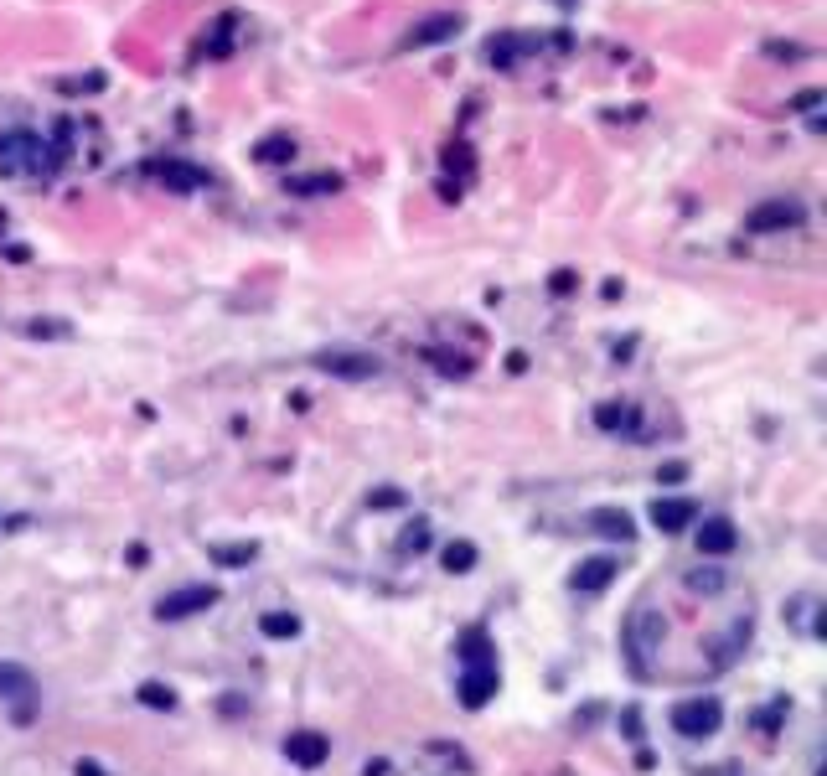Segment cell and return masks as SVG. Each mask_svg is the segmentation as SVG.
<instances>
[{
    "label": "cell",
    "instance_id": "cell-1",
    "mask_svg": "<svg viewBox=\"0 0 827 776\" xmlns=\"http://www.w3.org/2000/svg\"><path fill=\"white\" fill-rule=\"evenodd\" d=\"M47 156H52V145L42 135H32V130L0 135V171H6V176H37V171L52 166Z\"/></svg>",
    "mask_w": 827,
    "mask_h": 776
},
{
    "label": "cell",
    "instance_id": "cell-2",
    "mask_svg": "<svg viewBox=\"0 0 827 776\" xmlns=\"http://www.w3.org/2000/svg\"><path fill=\"white\" fill-rule=\"evenodd\" d=\"M719 725H724V704L714 694H693V699L672 704V730L683 740H709V735H719Z\"/></svg>",
    "mask_w": 827,
    "mask_h": 776
},
{
    "label": "cell",
    "instance_id": "cell-3",
    "mask_svg": "<svg viewBox=\"0 0 827 776\" xmlns=\"http://www.w3.org/2000/svg\"><path fill=\"white\" fill-rule=\"evenodd\" d=\"M802 223H807V207L796 197H771V202L750 207V218H745L750 233H786V228H802Z\"/></svg>",
    "mask_w": 827,
    "mask_h": 776
},
{
    "label": "cell",
    "instance_id": "cell-4",
    "mask_svg": "<svg viewBox=\"0 0 827 776\" xmlns=\"http://www.w3.org/2000/svg\"><path fill=\"white\" fill-rule=\"evenodd\" d=\"M207 606H218V585H181V590H166L156 601V616L161 621H187Z\"/></svg>",
    "mask_w": 827,
    "mask_h": 776
},
{
    "label": "cell",
    "instance_id": "cell-5",
    "mask_svg": "<svg viewBox=\"0 0 827 776\" xmlns=\"http://www.w3.org/2000/svg\"><path fill=\"white\" fill-rule=\"evenodd\" d=\"M662 632H667V626L652 611H631V621H626V652H631L636 673H647V652L662 642Z\"/></svg>",
    "mask_w": 827,
    "mask_h": 776
},
{
    "label": "cell",
    "instance_id": "cell-6",
    "mask_svg": "<svg viewBox=\"0 0 827 776\" xmlns=\"http://www.w3.org/2000/svg\"><path fill=\"white\" fill-rule=\"evenodd\" d=\"M497 683H502L497 658H486V663H461V704H466V709H481L486 699L497 694Z\"/></svg>",
    "mask_w": 827,
    "mask_h": 776
},
{
    "label": "cell",
    "instance_id": "cell-7",
    "mask_svg": "<svg viewBox=\"0 0 827 776\" xmlns=\"http://www.w3.org/2000/svg\"><path fill=\"white\" fill-rule=\"evenodd\" d=\"M316 368L331 373V378H378V357H373V352H347V347H336V352H316Z\"/></svg>",
    "mask_w": 827,
    "mask_h": 776
},
{
    "label": "cell",
    "instance_id": "cell-8",
    "mask_svg": "<svg viewBox=\"0 0 827 776\" xmlns=\"http://www.w3.org/2000/svg\"><path fill=\"white\" fill-rule=\"evenodd\" d=\"M740 549V528H734V518L714 513V518H703L698 523V554H709V559H724Z\"/></svg>",
    "mask_w": 827,
    "mask_h": 776
},
{
    "label": "cell",
    "instance_id": "cell-9",
    "mask_svg": "<svg viewBox=\"0 0 827 776\" xmlns=\"http://www.w3.org/2000/svg\"><path fill=\"white\" fill-rule=\"evenodd\" d=\"M285 756H290V766H300V771H316V766L331 756V735H321V730H295V735H285Z\"/></svg>",
    "mask_w": 827,
    "mask_h": 776
},
{
    "label": "cell",
    "instance_id": "cell-10",
    "mask_svg": "<svg viewBox=\"0 0 827 776\" xmlns=\"http://www.w3.org/2000/svg\"><path fill=\"white\" fill-rule=\"evenodd\" d=\"M652 523H657L662 533H683V528L698 523V502H693V497H657V502H652Z\"/></svg>",
    "mask_w": 827,
    "mask_h": 776
},
{
    "label": "cell",
    "instance_id": "cell-11",
    "mask_svg": "<svg viewBox=\"0 0 827 776\" xmlns=\"http://www.w3.org/2000/svg\"><path fill=\"white\" fill-rule=\"evenodd\" d=\"M455 32H461V16H455V11H440V16H430V21H419L414 32L404 37V47H435V42H450Z\"/></svg>",
    "mask_w": 827,
    "mask_h": 776
},
{
    "label": "cell",
    "instance_id": "cell-12",
    "mask_svg": "<svg viewBox=\"0 0 827 776\" xmlns=\"http://www.w3.org/2000/svg\"><path fill=\"white\" fill-rule=\"evenodd\" d=\"M610 580H616V559H610V554H595V559H585L574 570V590L579 595H600Z\"/></svg>",
    "mask_w": 827,
    "mask_h": 776
},
{
    "label": "cell",
    "instance_id": "cell-13",
    "mask_svg": "<svg viewBox=\"0 0 827 776\" xmlns=\"http://www.w3.org/2000/svg\"><path fill=\"white\" fill-rule=\"evenodd\" d=\"M600 539H621V544H631L636 539V528H631V513H621V507H595V513L585 518Z\"/></svg>",
    "mask_w": 827,
    "mask_h": 776
},
{
    "label": "cell",
    "instance_id": "cell-14",
    "mask_svg": "<svg viewBox=\"0 0 827 776\" xmlns=\"http://www.w3.org/2000/svg\"><path fill=\"white\" fill-rule=\"evenodd\" d=\"M0 699H37V678L21 663H0Z\"/></svg>",
    "mask_w": 827,
    "mask_h": 776
},
{
    "label": "cell",
    "instance_id": "cell-15",
    "mask_svg": "<svg viewBox=\"0 0 827 776\" xmlns=\"http://www.w3.org/2000/svg\"><path fill=\"white\" fill-rule=\"evenodd\" d=\"M156 176H161L166 187H176V192L207 187V171H197V166H187V161H166V166H156Z\"/></svg>",
    "mask_w": 827,
    "mask_h": 776
},
{
    "label": "cell",
    "instance_id": "cell-16",
    "mask_svg": "<svg viewBox=\"0 0 827 776\" xmlns=\"http://www.w3.org/2000/svg\"><path fill=\"white\" fill-rule=\"evenodd\" d=\"M533 47H538L533 37H507V42H492V47H486V57H492L497 68H512L517 57H523V52H533Z\"/></svg>",
    "mask_w": 827,
    "mask_h": 776
},
{
    "label": "cell",
    "instance_id": "cell-17",
    "mask_svg": "<svg viewBox=\"0 0 827 776\" xmlns=\"http://www.w3.org/2000/svg\"><path fill=\"white\" fill-rule=\"evenodd\" d=\"M290 192H295V197H331V192H342V176H331V171L300 176V182H290Z\"/></svg>",
    "mask_w": 827,
    "mask_h": 776
},
{
    "label": "cell",
    "instance_id": "cell-18",
    "mask_svg": "<svg viewBox=\"0 0 827 776\" xmlns=\"http://www.w3.org/2000/svg\"><path fill=\"white\" fill-rule=\"evenodd\" d=\"M595 425L600 430H636V404H621V409L616 404H600L595 409Z\"/></svg>",
    "mask_w": 827,
    "mask_h": 776
},
{
    "label": "cell",
    "instance_id": "cell-19",
    "mask_svg": "<svg viewBox=\"0 0 827 776\" xmlns=\"http://www.w3.org/2000/svg\"><path fill=\"white\" fill-rule=\"evenodd\" d=\"M440 559H445V570H450V575H466L471 564H476V544L455 539V544H445V554H440Z\"/></svg>",
    "mask_w": 827,
    "mask_h": 776
},
{
    "label": "cell",
    "instance_id": "cell-20",
    "mask_svg": "<svg viewBox=\"0 0 827 776\" xmlns=\"http://www.w3.org/2000/svg\"><path fill=\"white\" fill-rule=\"evenodd\" d=\"M259 632H264V637H295L300 621H295L290 611H264V616H259Z\"/></svg>",
    "mask_w": 827,
    "mask_h": 776
},
{
    "label": "cell",
    "instance_id": "cell-21",
    "mask_svg": "<svg viewBox=\"0 0 827 776\" xmlns=\"http://www.w3.org/2000/svg\"><path fill=\"white\" fill-rule=\"evenodd\" d=\"M259 554V544H212V559L218 564H249Z\"/></svg>",
    "mask_w": 827,
    "mask_h": 776
},
{
    "label": "cell",
    "instance_id": "cell-22",
    "mask_svg": "<svg viewBox=\"0 0 827 776\" xmlns=\"http://www.w3.org/2000/svg\"><path fill=\"white\" fill-rule=\"evenodd\" d=\"M140 699H145L150 709H176V694L166 689V683H140Z\"/></svg>",
    "mask_w": 827,
    "mask_h": 776
},
{
    "label": "cell",
    "instance_id": "cell-23",
    "mask_svg": "<svg viewBox=\"0 0 827 776\" xmlns=\"http://www.w3.org/2000/svg\"><path fill=\"white\" fill-rule=\"evenodd\" d=\"M295 151V145H290V135H269L264 145H259V161H285Z\"/></svg>",
    "mask_w": 827,
    "mask_h": 776
},
{
    "label": "cell",
    "instance_id": "cell-24",
    "mask_svg": "<svg viewBox=\"0 0 827 776\" xmlns=\"http://www.w3.org/2000/svg\"><path fill=\"white\" fill-rule=\"evenodd\" d=\"M688 585H693V590H709V595H714V590L724 585V575H714V570H709V575H688Z\"/></svg>",
    "mask_w": 827,
    "mask_h": 776
},
{
    "label": "cell",
    "instance_id": "cell-25",
    "mask_svg": "<svg viewBox=\"0 0 827 776\" xmlns=\"http://www.w3.org/2000/svg\"><path fill=\"white\" fill-rule=\"evenodd\" d=\"M424 544H430V533H424V523H414V533L404 539V549H424Z\"/></svg>",
    "mask_w": 827,
    "mask_h": 776
},
{
    "label": "cell",
    "instance_id": "cell-26",
    "mask_svg": "<svg viewBox=\"0 0 827 776\" xmlns=\"http://www.w3.org/2000/svg\"><path fill=\"white\" fill-rule=\"evenodd\" d=\"M78 776H109V771H99L94 761H78Z\"/></svg>",
    "mask_w": 827,
    "mask_h": 776
}]
</instances>
